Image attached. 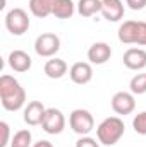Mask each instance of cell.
<instances>
[{"mask_svg":"<svg viewBox=\"0 0 146 147\" xmlns=\"http://www.w3.org/2000/svg\"><path fill=\"white\" fill-rule=\"evenodd\" d=\"M0 101L7 111L21 110L26 103V91L12 75L3 74L0 77Z\"/></svg>","mask_w":146,"mask_h":147,"instance_id":"6da1fadb","label":"cell"},{"mask_svg":"<svg viewBox=\"0 0 146 147\" xmlns=\"http://www.w3.org/2000/svg\"><path fill=\"white\" fill-rule=\"evenodd\" d=\"M126 132V125L119 116H108L105 118L98 128H96V137L98 142L103 146H115Z\"/></svg>","mask_w":146,"mask_h":147,"instance_id":"7a4b0ae2","label":"cell"},{"mask_svg":"<svg viewBox=\"0 0 146 147\" xmlns=\"http://www.w3.org/2000/svg\"><path fill=\"white\" fill-rule=\"evenodd\" d=\"M119 41L124 45L146 46V22L145 21H126L117 31Z\"/></svg>","mask_w":146,"mask_h":147,"instance_id":"3957f363","label":"cell"},{"mask_svg":"<svg viewBox=\"0 0 146 147\" xmlns=\"http://www.w3.org/2000/svg\"><path fill=\"white\" fill-rule=\"evenodd\" d=\"M5 28L10 34L14 36H21L24 33H28L29 29V17H28V12L16 7L12 10L7 12L5 16Z\"/></svg>","mask_w":146,"mask_h":147,"instance_id":"277c9868","label":"cell"},{"mask_svg":"<svg viewBox=\"0 0 146 147\" xmlns=\"http://www.w3.org/2000/svg\"><path fill=\"white\" fill-rule=\"evenodd\" d=\"M69 127L77 135H88L95 128V118L88 110L77 108L69 115Z\"/></svg>","mask_w":146,"mask_h":147,"instance_id":"5b68a950","label":"cell"},{"mask_svg":"<svg viewBox=\"0 0 146 147\" xmlns=\"http://www.w3.org/2000/svg\"><path fill=\"white\" fill-rule=\"evenodd\" d=\"M41 128L50 134V135H59L64 132L65 128V116L64 113L57 108H46L43 121H41Z\"/></svg>","mask_w":146,"mask_h":147,"instance_id":"8992f818","label":"cell"},{"mask_svg":"<svg viewBox=\"0 0 146 147\" xmlns=\"http://www.w3.org/2000/svg\"><path fill=\"white\" fill-rule=\"evenodd\" d=\"M60 50V38L55 33H43L35 41V51L40 57L50 58Z\"/></svg>","mask_w":146,"mask_h":147,"instance_id":"52a82bcc","label":"cell"},{"mask_svg":"<svg viewBox=\"0 0 146 147\" xmlns=\"http://www.w3.org/2000/svg\"><path fill=\"white\" fill-rule=\"evenodd\" d=\"M112 110L115 111L117 115H131L132 111L136 110V99H134V94L132 92H126V91H120V92H115L113 98H112Z\"/></svg>","mask_w":146,"mask_h":147,"instance_id":"ba28073f","label":"cell"},{"mask_svg":"<svg viewBox=\"0 0 146 147\" xmlns=\"http://www.w3.org/2000/svg\"><path fill=\"white\" fill-rule=\"evenodd\" d=\"M69 77L74 84L84 86L88 82H91L93 79V67L88 62H76L72 67L69 69Z\"/></svg>","mask_w":146,"mask_h":147,"instance_id":"9c48e42d","label":"cell"},{"mask_svg":"<svg viewBox=\"0 0 146 147\" xmlns=\"http://www.w3.org/2000/svg\"><path fill=\"white\" fill-rule=\"evenodd\" d=\"M112 57V48H110L108 43H103V41H98V43H93L88 50V60L95 65H103L107 63Z\"/></svg>","mask_w":146,"mask_h":147,"instance_id":"30bf717a","label":"cell"},{"mask_svg":"<svg viewBox=\"0 0 146 147\" xmlns=\"http://www.w3.org/2000/svg\"><path fill=\"white\" fill-rule=\"evenodd\" d=\"M124 65L129 70H143L146 67V50L143 48H129L124 53Z\"/></svg>","mask_w":146,"mask_h":147,"instance_id":"8fae6325","label":"cell"},{"mask_svg":"<svg viewBox=\"0 0 146 147\" xmlns=\"http://www.w3.org/2000/svg\"><path fill=\"white\" fill-rule=\"evenodd\" d=\"M102 16L108 22H119L124 17L122 0H102Z\"/></svg>","mask_w":146,"mask_h":147,"instance_id":"7c38bea8","label":"cell"},{"mask_svg":"<svg viewBox=\"0 0 146 147\" xmlns=\"http://www.w3.org/2000/svg\"><path fill=\"white\" fill-rule=\"evenodd\" d=\"M9 65L14 72H28L33 65L31 57L23 50H14L9 55Z\"/></svg>","mask_w":146,"mask_h":147,"instance_id":"4fadbf2b","label":"cell"},{"mask_svg":"<svg viewBox=\"0 0 146 147\" xmlns=\"http://www.w3.org/2000/svg\"><path fill=\"white\" fill-rule=\"evenodd\" d=\"M45 111H46V108L43 106L41 101H31V103H28V106L24 108V121L28 125H31V127L41 125Z\"/></svg>","mask_w":146,"mask_h":147,"instance_id":"5bb4252c","label":"cell"},{"mask_svg":"<svg viewBox=\"0 0 146 147\" xmlns=\"http://www.w3.org/2000/svg\"><path fill=\"white\" fill-rule=\"evenodd\" d=\"M53 5H55V0H29V3H28L29 12L38 19H45V17L52 16Z\"/></svg>","mask_w":146,"mask_h":147,"instance_id":"9a60e30c","label":"cell"},{"mask_svg":"<svg viewBox=\"0 0 146 147\" xmlns=\"http://www.w3.org/2000/svg\"><path fill=\"white\" fill-rule=\"evenodd\" d=\"M43 70L46 74V77H50V79H62L67 74V63L62 58H50L45 63Z\"/></svg>","mask_w":146,"mask_h":147,"instance_id":"2e32d148","label":"cell"},{"mask_svg":"<svg viewBox=\"0 0 146 147\" xmlns=\"http://www.w3.org/2000/svg\"><path fill=\"white\" fill-rule=\"evenodd\" d=\"M98 12H102V0H79L77 2V14L81 17H93Z\"/></svg>","mask_w":146,"mask_h":147,"instance_id":"e0dca14e","label":"cell"},{"mask_svg":"<svg viewBox=\"0 0 146 147\" xmlns=\"http://www.w3.org/2000/svg\"><path fill=\"white\" fill-rule=\"evenodd\" d=\"M74 10H76V5L72 0H55L52 16H55L57 19H71L74 16Z\"/></svg>","mask_w":146,"mask_h":147,"instance_id":"ac0fdd59","label":"cell"},{"mask_svg":"<svg viewBox=\"0 0 146 147\" xmlns=\"http://www.w3.org/2000/svg\"><path fill=\"white\" fill-rule=\"evenodd\" d=\"M33 142V135L29 130H19L14 134L12 140H10V147H31Z\"/></svg>","mask_w":146,"mask_h":147,"instance_id":"d6986e66","label":"cell"},{"mask_svg":"<svg viewBox=\"0 0 146 147\" xmlns=\"http://www.w3.org/2000/svg\"><path fill=\"white\" fill-rule=\"evenodd\" d=\"M132 94H145L146 92V74H136L129 82Z\"/></svg>","mask_w":146,"mask_h":147,"instance_id":"ffe728a7","label":"cell"},{"mask_svg":"<svg viewBox=\"0 0 146 147\" xmlns=\"http://www.w3.org/2000/svg\"><path fill=\"white\" fill-rule=\"evenodd\" d=\"M132 128L136 134L139 135H146V111H141L134 116L132 120Z\"/></svg>","mask_w":146,"mask_h":147,"instance_id":"44dd1931","label":"cell"},{"mask_svg":"<svg viewBox=\"0 0 146 147\" xmlns=\"http://www.w3.org/2000/svg\"><path fill=\"white\" fill-rule=\"evenodd\" d=\"M0 132H2V139H0V147L9 146V135H10V127L7 121H0Z\"/></svg>","mask_w":146,"mask_h":147,"instance_id":"7402d4cb","label":"cell"},{"mask_svg":"<svg viewBox=\"0 0 146 147\" xmlns=\"http://www.w3.org/2000/svg\"><path fill=\"white\" fill-rule=\"evenodd\" d=\"M76 147H100V144H98L95 139H91V137H88V135H83V137L76 142Z\"/></svg>","mask_w":146,"mask_h":147,"instance_id":"603a6c76","label":"cell"},{"mask_svg":"<svg viewBox=\"0 0 146 147\" xmlns=\"http://www.w3.org/2000/svg\"><path fill=\"white\" fill-rule=\"evenodd\" d=\"M126 3L132 10H143L146 7V0H126Z\"/></svg>","mask_w":146,"mask_h":147,"instance_id":"cb8c5ba5","label":"cell"},{"mask_svg":"<svg viewBox=\"0 0 146 147\" xmlns=\"http://www.w3.org/2000/svg\"><path fill=\"white\" fill-rule=\"evenodd\" d=\"M33 147H53V146H52V142H50V140H38Z\"/></svg>","mask_w":146,"mask_h":147,"instance_id":"d4e9b609","label":"cell"}]
</instances>
